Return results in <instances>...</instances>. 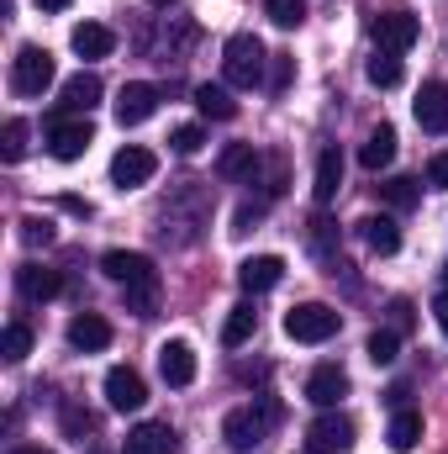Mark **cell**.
<instances>
[{"mask_svg":"<svg viewBox=\"0 0 448 454\" xmlns=\"http://www.w3.org/2000/svg\"><path fill=\"white\" fill-rule=\"evenodd\" d=\"M101 270L112 275L121 291H127V312H137V317H153V307H158V270H153V259H148V254L112 248V254L101 259Z\"/></svg>","mask_w":448,"mask_h":454,"instance_id":"6da1fadb","label":"cell"},{"mask_svg":"<svg viewBox=\"0 0 448 454\" xmlns=\"http://www.w3.org/2000/svg\"><path fill=\"white\" fill-rule=\"evenodd\" d=\"M280 423V402L274 396H253L248 407H237V412H227L222 418V439L232 454H253L264 450V439H269V428Z\"/></svg>","mask_w":448,"mask_h":454,"instance_id":"7a4b0ae2","label":"cell"},{"mask_svg":"<svg viewBox=\"0 0 448 454\" xmlns=\"http://www.w3.org/2000/svg\"><path fill=\"white\" fill-rule=\"evenodd\" d=\"M264 69H269L264 43H259L253 32H232L227 48H222V80L227 85H232V90H259V85H269Z\"/></svg>","mask_w":448,"mask_h":454,"instance_id":"3957f363","label":"cell"},{"mask_svg":"<svg viewBox=\"0 0 448 454\" xmlns=\"http://www.w3.org/2000/svg\"><path fill=\"white\" fill-rule=\"evenodd\" d=\"M48 85H53V53L37 48V43L16 48V59H11V90L27 96V101H37Z\"/></svg>","mask_w":448,"mask_h":454,"instance_id":"277c9868","label":"cell"},{"mask_svg":"<svg viewBox=\"0 0 448 454\" xmlns=\"http://www.w3.org/2000/svg\"><path fill=\"white\" fill-rule=\"evenodd\" d=\"M337 328H343V317L328 301H301V307L285 312V339H296V343H328Z\"/></svg>","mask_w":448,"mask_h":454,"instance_id":"5b68a950","label":"cell"},{"mask_svg":"<svg viewBox=\"0 0 448 454\" xmlns=\"http://www.w3.org/2000/svg\"><path fill=\"white\" fill-rule=\"evenodd\" d=\"M90 143H96L90 116H53V121H48V153H53L58 164L85 159V148H90Z\"/></svg>","mask_w":448,"mask_h":454,"instance_id":"8992f818","label":"cell"},{"mask_svg":"<svg viewBox=\"0 0 448 454\" xmlns=\"http://www.w3.org/2000/svg\"><path fill=\"white\" fill-rule=\"evenodd\" d=\"M353 439H359V428H353V418H343L337 407H328L312 428H306V454H348L353 450Z\"/></svg>","mask_w":448,"mask_h":454,"instance_id":"52a82bcc","label":"cell"},{"mask_svg":"<svg viewBox=\"0 0 448 454\" xmlns=\"http://www.w3.org/2000/svg\"><path fill=\"white\" fill-rule=\"evenodd\" d=\"M375 48L380 53H406L417 37H422V21L412 16V11H385V16H375Z\"/></svg>","mask_w":448,"mask_h":454,"instance_id":"ba28073f","label":"cell"},{"mask_svg":"<svg viewBox=\"0 0 448 454\" xmlns=\"http://www.w3.org/2000/svg\"><path fill=\"white\" fill-rule=\"evenodd\" d=\"M153 169H158L153 148L127 143V148L112 159V185H116V191H137V185H148V180H153Z\"/></svg>","mask_w":448,"mask_h":454,"instance_id":"9c48e42d","label":"cell"},{"mask_svg":"<svg viewBox=\"0 0 448 454\" xmlns=\"http://www.w3.org/2000/svg\"><path fill=\"white\" fill-rule=\"evenodd\" d=\"M153 112H158V85L132 80V85L116 90V121H121V127H143Z\"/></svg>","mask_w":448,"mask_h":454,"instance_id":"30bf717a","label":"cell"},{"mask_svg":"<svg viewBox=\"0 0 448 454\" xmlns=\"http://www.w3.org/2000/svg\"><path fill=\"white\" fill-rule=\"evenodd\" d=\"M106 402H112L116 412H137L148 402V386H143V375L132 364H112L106 370Z\"/></svg>","mask_w":448,"mask_h":454,"instance_id":"8fae6325","label":"cell"},{"mask_svg":"<svg viewBox=\"0 0 448 454\" xmlns=\"http://www.w3.org/2000/svg\"><path fill=\"white\" fill-rule=\"evenodd\" d=\"M280 280H285V259H280V254H253V259H243V264H237V286H243L248 296L274 291Z\"/></svg>","mask_w":448,"mask_h":454,"instance_id":"7c38bea8","label":"cell"},{"mask_svg":"<svg viewBox=\"0 0 448 454\" xmlns=\"http://www.w3.org/2000/svg\"><path fill=\"white\" fill-rule=\"evenodd\" d=\"M343 396H348V370H343V364H317V370L306 375V402H312V407L328 412Z\"/></svg>","mask_w":448,"mask_h":454,"instance_id":"4fadbf2b","label":"cell"},{"mask_svg":"<svg viewBox=\"0 0 448 454\" xmlns=\"http://www.w3.org/2000/svg\"><path fill=\"white\" fill-rule=\"evenodd\" d=\"M158 375H164V386H190L196 380V348L185 339H169L158 348Z\"/></svg>","mask_w":448,"mask_h":454,"instance_id":"5bb4252c","label":"cell"},{"mask_svg":"<svg viewBox=\"0 0 448 454\" xmlns=\"http://www.w3.org/2000/svg\"><path fill=\"white\" fill-rule=\"evenodd\" d=\"M412 112H417V121H422L428 132H448V80H428V85L417 90Z\"/></svg>","mask_w":448,"mask_h":454,"instance_id":"9a60e30c","label":"cell"},{"mask_svg":"<svg viewBox=\"0 0 448 454\" xmlns=\"http://www.w3.org/2000/svg\"><path fill=\"white\" fill-rule=\"evenodd\" d=\"M69 348H80V354L112 348V323H106L101 312H80V317L69 323Z\"/></svg>","mask_w":448,"mask_h":454,"instance_id":"2e32d148","label":"cell"},{"mask_svg":"<svg viewBox=\"0 0 448 454\" xmlns=\"http://www.w3.org/2000/svg\"><path fill=\"white\" fill-rule=\"evenodd\" d=\"M16 291H21L27 301H53V296L64 291V275H58V270H42V264H21V270H16Z\"/></svg>","mask_w":448,"mask_h":454,"instance_id":"e0dca14e","label":"cell"},{"mask_svg":"<svg viewBox=\"0 0 448 454\" xmlns=\"http://www.w3.org/2000/svg\"><path fill=\"white\" fill-rule=\"evenodd\" d=\"M121 454H174V428L169 423H137L127 434Z\"/></svg>","mask_w":448,"mask_h":454,"instance_id":"ac0fdd59","label":"cell"},{"mask_svg":"<svg viewBox=\"0 0 448 454\" xmlns=\"http://www.w3.org/2000/svg\"><path fill=\"white\" fill-rule=\"evenodd\" d=\"M259 169H264V159H259L253 143H232V148H222V159H217V175L222 180H253Z\"/></svg>","mask_w":448,"mask_h":454,"instance_id":"d6986e66","label":"cell"},{"mask_svg":"<svg viewBox=\"0 0 448 454\" xmlns=\"http://www.w3.org/2000/svg\"><path fill=\"white\" fill-rule=\"evenodd\" d=\"M69 43H74L80 59H106V53L116 48V32L112 27H101V21H80V27L69 32Z\"/></svg>","mask_w":448,"mask_h":454,"instance_id":"ffe728a7","label":"cell"},{"mask_svg":"<svg viewBox=\"0 0 448 454\" xmlns=\"http://www.w3.org/2000/svg\"><path fill=\"white\" fill-rule=\"evenodd\" d=\"M106 90H101V74H90V69H80L74 80H64V112H90L96 101H101Z\"/></svg>","mask_w":448,"mask_h":454,"instance_id":"44dd1931","label":"cell"},{"mask_svg":"<svg viewBox=\"0 0 448 454\" xmlns=\"http://www.w3.org/2000/svg\"><path fill=\"white\" fill-rule=\"evenodd\" d=\"M417 439H422V412L396 407V418H390V428H385V444H390L396 454H412L417 450Z\"/></svg>","mask_w":448,"mask_h":454,"instance_id":"7402d4cb","label":"cell"},{"mask_svg":"<svg viewBox=\"0 0 448 454\" xmlns=\"http://www.w3.org/2000/svg\"><path fill=\"white\" fill-rule=\"evenodd\" d=\"M337 191H343V153H337V148H322L312 196H317V207H328V201H337Z\"/></svg>","mask_w":448,"mask_h":454,"instance_id":"603a6c76","label":"cell"},{"mask_svg":"<svg viewBox=\"0 0 448 454\" xmlns=\"http://www.w3.org/2000/svg\"><path fill=\"white\" fill-rule=\"evenodd\" d=\"M390 159H396V127H385V121H380V127L364 137V148H359V164H364V169H385Z\"/></svg>","mask_w":448,"mask_h":454,"instance_id":"cb8c5ba5","label":"cell"},{"mask_svg":"<svg viewBox=\"0 0 448 454\" xmlns=\"http://www.w3.org/2000/svg\"><path fill=\"white\" fill-rule=\"evenodd\" d=\"M359 232H364V243H369V254H380V259L401 248V227L390 223V217H364V223H359Z\"/></svg>","mask_w":448,"mask_h":454,"instance_id":"d4e9b609","label":"cell"},{"mask_svg":"<svg viewBox=\"0 0 448 454\" xmlns=\"http://www.w3.org/2000/svg\"><path fill=\"white\" fill-rule=\"evenodd\" d=\"M253 333H259V312H253L248 301H237V307L227 312V323H222V343L227 348H243Z\"/></svg>","mask_w":448,"mask_h":454,"instance_id":"484cf974","label":"cell"},{"mask_svg":"<svg viewBox=\"0 0 448 454\" xmlns=\"http://www.w3.org/2000/svg\"><path fill=\"white\" fill-rule=\"evenodd\" d=\"M196 106H201V116H212V121H232L237 116V101H232L227 85H196Z\"/></svg>","mask_w":448,"mask_h":454,"instance_id":"4316f807","label":"cell"},{"mask_svg":"<svg viewBox=\"0 0 448 454\" xmlns=\"http://www.w3.org/2000/svg\"><path fill=\"white\" fill-rule=\"evenodd\" d=\"M364 74H369L375 90H396V85H401V53H380V48H375V59H369Z\"/></svg>","mask_w":448,"mask_h":454,"instance_id":"83f0119b","label":"cell"},{"mask_svg":"<svg viewBox=\"0 0 448 454\" xmlns=\"http://www.w3.org/2000/svg\"><path fill=\"white\" fill-rule=\"evenodd\" d=\"M0 354H5V364H21V359L32 354V328H27V323H5V333H0Z\"/></svg>","mask_w":448,"mask_h":454,"instance_id":"f1b7e54d","label":"cell"},{"mask_svg":"<svg viewBox=\"0 0 448 454\" xmlns=\"http://www.w3.org/2000/svg\"><path fill=\"white\" fill-rule=\"evenodd\" d=\"M417 196H422V191H417V180H406V175H396V180H385V185H380V201H385V207H396V212L417 207Z\"/></svg>","mask_w":448,"mask_h":454,"instance_id":"f546056e","label":"cell"},{"mask_svg":"<svg viewBox=\"0 0 448 454\" xmlns=\"http://www.w3.org/2000/svg\"><path fill=\"white\" fill-rule=\"evenodd\" d=\"M0 153H5V164L27 159V121H21V116L5 121V132H0Z\"/></svg>","mask_w":448,"mask_h":454,"instance_id":"4dcf8cb0","label":"cell"},{"mask_svg":"<svg viewBox=\"0 0 448 454\" xmlns=\"http://www.w3.org/2000/svg\"><path fill=\"white\" fill-rule=\"evenodd\" d=\"M396 348H401V333L396 328H380V333H369V343H364V354L375 364H396Z\"/></svg>","mask_w":448,"mask_h":454,"instance_id":"1f68e13d","label":"cell"},{"mask_svg":"<svg viewBox=\"0 0 448 454\" xmlns=\"http://www.w3.org/2000/svg\"><path fill=\"white\" fill-rule=\"evenodd\" d=\"M264 16L274 27H301L306 21V0H264Z\"/></svg>","mask_w":448,"mask_h":454,"instance_id":"d6a6232c","label":"cell"},{"mask_svg":"<svg viewBox=\"0 0 448 454\" xmlns=\"http://www.w3.org/2000/svg\"><path fill=\"white\" fill-rule=\"evenodd\" d=\"M201 143H206V132H201V121H185V127H174V137H169V148H174L180 159H190V153H201Z\"/></svg>","mask_w":448,"mask_h":454,"instance_id":"836d02e7","label":"cell"},{"mask_svg":"<svg viewBox=\"0 0 448 454\" xmlns=\"http://www.w3.org/2000/svg\"><path fill=\"white\" fill-rule=\"evenodd\" d=\"M21 243L27 248H48L53 243V223L48 217H21Z\"/></svg>","mask_w":448,"mask_h":454,"instance_id":"e575fe53","label":"cell"},{"mask_svg":"<svg viewBox=\"0 0 448 454\" xmlns=\"http://www.w3.org/2000/svg\"><path fill=\"white\" fill-rule=\"evenodd\" d=\"M290 74H296V59H290V53H269V90H274V96L290 85Z\"/></svg>","mask_w":448,"mask_h":454,"instance_id":"d590c367","label":"cell"},{"mask_svg":"<svg viewBox=\"0 0 448 454\" xmlns=\"http://www.w3.org/2000/svg\"><path fill=\"white\" fill-rule=\"evenodd\" d=\"M64 434L85 444V434H96V418H90L85 407H64Z\"/></svg>","mask_w":448,"mask_h":454,"instance_id":"8d00e7d4","label":"cell"},{"mask_svg":"<svg viewBox=\"0 0 448 454\" xmlns=\"http://www.w3.org/2000/svg\"><path fill=\"white\" fill-rule=\"evenodd\" d=\"M428 185L433 191H448V153H433L428 159Z\"/></svg>","mask_w":448,"mask_h":454,"instance_id":"74e56055","label":"cell"},{"mask_svg":"<svg viewBox=\"0 0 448 454\" xmlns=\"http://www.w3.org/2000/svg\"><path fill=\"white\" fill-rule=\"evenodd\" d=\"M264 223V207H237V217H232V232H248V227Z\"/></svg>","mask_w":448,"mask_h":454,"instance_id":"f35d334b","label":"cell"},{"mask_svg":"<svg viewBox=\"0 0 448 454\" xmlns=\"http://www.w3.org/2000/svg\"><path fill=\"white\" fill-rule=\"evenodd\" d=\"M64 212H74V217H90V212H96V207H90V201H85V196H64Z\"/></svg>","mask_w":448,"mask_h":454,"instance_id":"ab89813d","label":"cell"},{"mask_svg":"<svg viewBox=\"0 0 448 454\" xmlns=\"http://www.w3.org/2000/svg\"><path fill=\"white\" fill-rule=\"evenodd\" d=\"M390 312H396V333L412 328V307H406V301H390Z\"/></svg>","mask_w":448,"mask_h":454,"instance_id":"60d3db41","label":"cell"},{"mask_svg":"<svg viewBox=\"0 0 448 454\" xmlns=\"http://www.w3.org/2000/svg\"><path fill=\"white\" fill-rule=\"evenodd\" d=\"M433 317H438V328H444V339H448V291L433 301Z\"/></svg>","mask_w":448,"mask_h":454,"instance_id":"b9f144b4","label":"cell"},{"mask_svg":"<svg viewBox=\"0 0 448 454\" xmlns=\"http://www.w3.org/2000/svg\"><path fill=\"white\" fill-rule=\"evenodd\" d=\"M32 5H37V11H48V16H53V11H69V5H74V0H32Z\"/></svg>","mask_w":448,"mask_h":454,"instance_id":"7bdbcfd3","label":"cell"},{"mask_svg":"<svg viewBox=\"0 0 448 454\" xmlns=\"http://www.w3.org/2000/svg\"><path fill=\"white\" fill-rule=\"evenodd\" d=\"M148 5H174V0H148Z\"/></svg>","mask_w":448,"mask_h":454,"instance_id":"ee69618b","label":"cell"},{"mask_svg":"<svg viewBox=\"0 0 448 454\" xmlns=\"http://www.w3.org/2000/svg\"><path fill=\"white\" fill-rule=\"evenodd\" d=\"M11 454H42V450H11Z\"/></svg>","mask_w":448,"mask_h":454,"instance_id":"f6af8a7d","label":"cell"}]
</instances>
